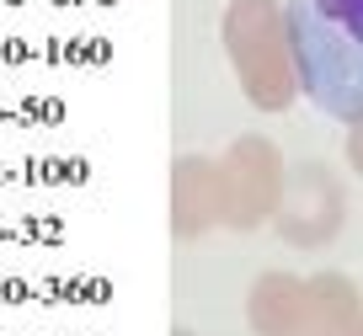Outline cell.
I'll use <instances>...</instances> for the list:
<instances>
[{"label": "cell", "instance_id": "6da1fadb", "mask_svg": "<svg viewBox=\"0 0 363 336\" xmlns=\"http://www.w3.org/2000/svg\"><path fill=\"white\" fill-rule=\"evenodd\" d=\"M289 48L305 96L320 112L363 118V0H289Z\"/></svg>", "mask_w": 363, "mask_h": 336}]
</instances>
